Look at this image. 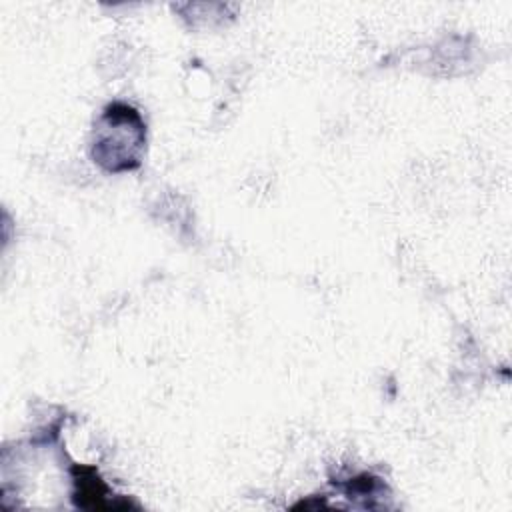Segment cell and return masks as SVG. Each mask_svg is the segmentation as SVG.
I'll return each mask as SVG.
<instances>
[{"label": "cell", "mask_w": 512, "mask_h": 512, "mask_svg": "<svg viewBox=\"0 0 512 512\" xmlns=\"http://www.w3.org/2000/svg\"><path fill=\"white\" fill-rule=\"evenodd\" d=\"M144 140L146 130L138 112L126 104H112L96 126L92 154L110 172L132 170L140 164Z\"/></svg>", "instance_id": "obj_1"}]
</instances>
